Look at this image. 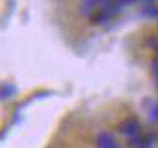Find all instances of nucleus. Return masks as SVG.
Masks as SVG:
<instances>
[{
    "instance_id": "0eeeda50",
    "label": "nucleus",
    "mask_w": 158,
    "mask_h": 148,
    "mask_svg": "<svg viewBox=\"0 0 158 148\" xmlns=\"http://www.w3.org/2000/svg\"><path fill=\"white\" fill-rule=\"evenodd\" d=\"M152 75H154V79H156V85H158V56L152 60Z\"/></svg>"
},
{
    "instance_id": "39448f33",
    "label": "nucleus",
    "mask_w": 158,
    "mask_h": 148,
    "mask_svg": "<svg viewBox=\"0 0 158 148\" xmlns=\"http://www.w3.org/2000/svg\"><path fill=\"white\" fill-rule=\"evenodd\" d=\"M15 94V87L12 83H6V85H0V100H8Z\"/></svg>"
},
{
    "instance_id": "7ed1b4c3",
    "label": "nucleus",
    "mask_w": 158,
    "mask_h": 148,
    "mask_svg": "<svg viewBox=\"0 0 158 148\" xmlns=\"http://www.w3.org/2000/svg\"><path fill=\"white\" fill-rule=\"evenodd\" d=\"M98 10V4H97V0H83L81 2V14H85V15H91Z\"/></svg>"
},
{
    "instance_id": "20e7f679",
    "label": "nucleus",
    "mask_w": 158,
    "mask_h": 148,
    "mask_svg": "<svg viewBox=\"0 0 158 148\" xmlns=\"http://www.w3.org/2000/svg\"><path fill=\"white\" fill-rule=\"evenodd\" d=\"M148 104V110H147V118L151 123H156L158 121V102L156 100H151V102H147Z\"/></svg>"
},
{
    "instance_id": "f257e3e1",
    "label": "nucleus",
    "mask_w": 158,
    "mask_h": 148,
    "mask_svg": "<svg viewBox=\"0 0 158 148\" xmlns=\"http://www.w3.org/2000/svg\"><path fill=\"white\" fill-rule=\"evenodd\" d=\"M120 133L125 135L129 141L135 138V137H139V135H143V133H141V125H139V121L135 118H127L125 121H122L120 123Z\"/></svg>"
},
{
    "instance_id": "f03ea898",
    "label": "nucleus",
    "mask_w": 158,
    "mask_h": 148,
    "mask_svg": "<svg viewBox=\"0 0 158 148\" xmlns=\"http://www.w3.org/2000/svg\"><path fill=\"white\" fill-rule=\"evenodd\" d=\"M97 142H98V148H120V144L116 142V138L110 133H100Z\"/></svg>"
},
{
    "instance_id": "6e6552de",
    "label": "nucleus",
    "mask_w": 158,
    "mask_h": 148,
    "mask_svg": "<svg viewBox=\"0 0 158 148\" xmlns=\"http://www.w3.org/2000/svg\"><path fill=\"white\" fill-rule=\"evenodd\" d=\"M116 2H118V4H120L122 8H125V6H129V4H135V2H137V0H116Z\"/></svg>"
},
{
    "instance_id": "423d86ee",
    "label": "nucleus",
    "mask_w": 158,
    "mask_h": 148,
    "mask_svg": "<svg viewBox=\"0 0 158 148\" xmlns=\"http://www.w3.org/2000/svg\"><path fill=\"white\" fill-rule=\"evenodd\" d=\"M143 15H145V18H158V6L156 4L143 6Z\"/></svg>"
},
{
    "instance_id": "1a4fd4ad",
    "label": "nucleus",
    "mask_w": 158,
    "mask_h": 148,
    "mask_svg": "<svg viewBox=\"0 0 158 148\" xmlns=\"http://www.w3.org/2000/svg\"><path fill=\"white\" fill-rule=\"evenodd\" d=\"M141 2H145V4H154V0H141Z\"/></svg>"
}]
</instances>
